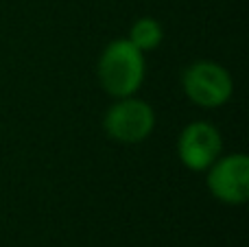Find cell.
Returning a JSON list of instances; mask_svg holds the SVG:
<instances>
[{"label": "cell", "instance_id": "1", "mask_svg": "<svg viewBox=\"0 0 249 247\" xmlns=\"http://www.w3.org/2000/svg\"><path fill=\"white\" fill-rule=\"evenodd\" d=\"M144 53L127 37L114 39L105 46L99 59V81L107 94L124 99L133 96L144 81Z\"/></svg>", "mask_w": 249, "mask_h": 247}, {"label": "cell", "instance_id": "2", "mask_svg": "<svg viewBox=\"0 0 249 247\" xmlns=\"http://www.w3.org/2000/svg\"><path fill=\"white\" fill-rule=\"evenodd\" d=\"M181 88L186 96L199 107H221L230 101L234 90L232 74L216 61H195L181 74Z\"/></svg>", "mask_w": 249, "mask_h": 247}, {"label": "cell", "instance_id": "3", "mask_svg": "<svg viewBox=\"0 0 249 247\" xmlns=\"http://www.w3.org/2000/svg\"><path fill=\"white\" fill-rule=\"evenodd\" d=\"M155 127V112L146 101L136 96L118 99L103 116V129L112 140L136 144L149 138Z\"/></svg>", "mask_w": 249, "mask_h": 247}, {"label": "cell", "instance_id": "4", "mask_svg": "<svg viewBox=\"0 0 249 247\" xmlns=\"http://www.w3.org/2000/svg\"><path fill=\"white\" fill-rule=\"evenodd\" d=\"M206 171V186L214 199L230 206H241L249 199V158L245 153L219 156Z\"/></svg>", "mask_w": 249, "mask_h": 247}, {"label": "cell", "instance_id": "5", "mask_svg": "<svg viewBox=\"0 0 249 247\" xmlns=\"http://www.w3.org/2000/svg\"><path fill=\"white\" fill-rule=\"evenodd\" d=\"M221 134L206 121H195L181 129L177 138L179 162L190 171H206L221 156Z\"/></svg>", "mask_w": 249, "mask_h": 247}, {"label": "cell", "instance_id": "6", "mask_svg": "<svg viewBox=\"0 0 249 247\" xmlns=\"http://www.w3.org/2000/svg\"><path fill=\"white\" fill-rule=\"evenodd\" d=\"M127 39L140 53L155 51L164 39V29L155 18H138V20L131 24V31H129Z\"/></svg>", "mask_w": 249, "mask_h": 247}]
</instances>
